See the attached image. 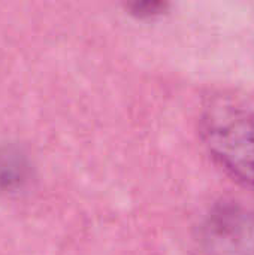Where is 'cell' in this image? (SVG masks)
<instances>
[{
	"mask_svg": "<svg viewBox=\"0 0 254 255\" xmlns=\"http://www.w3.org/2000/svg\"><path fill=\"white\" fill-rule=\"evenodd\" d=\"M201 133L216 163L238 184L254 191V112L219 96L205 106Z\"/></svg>",
	"mask_w": 254,
	"mask_h": 255,
	"instance_id": "cell-1",
	"label": "cell"
},
{
	"mask_svg": "<svg viewBox=\"0 0 254 255\" xmlns=\"http://www.w3.org/2000/svg\"><path fill=\"white\" fill-rule=\"evenodd\" d=\"M28 167L18 152L0 151V191L13 193L27 184Z\"/></svg>",
	"mask_w": 254,
	"mask_h": 255,
	"instance_id": "cell-3",
	"label": "cell"
},
{
	"mask_svg": "<svg viewBox=\"0 0 254 255\" xmlns=\"http://www.w3.org/2000/svg\"><path fill=\"white\" fill-rule=\"evenodd\" d=\"M205 238L217 255H254V212L226 205L216 209L205 224Z\"/></svg>",
	"mask_w": 254,
	"mask_h": 255,
	"instance_id": "cell-2",
	"label": "cell"
}]
</instances>
